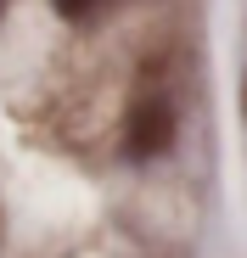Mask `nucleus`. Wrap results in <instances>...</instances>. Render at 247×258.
Listing matches in <instances>:
<instances>
[{
  "label": "nucleus",
  "mask_w": 247,
  "mask_h": 258,
  "mask_svg": "<svg viewBox=\"0 0 247 258\" xmlns=\"http://www.w3.org/2000/svg\"><path fill=\"white\" fill-rule=\"evenodd\" d=\"M169 129H174V118H169V107H163V101L141 107V112H135V123H130V152H135V157L163 152V146H169Z\"/></svg>",
  "instance_id": "f257e3e1"
},
{
  "label": "nucleus",
  "mask_w": 247,
  "mask_h": 258,
  "mask_svg": "<svg viewBox=\"0 0 247 258\" xmlns=\"http://www.w3.org/2000/svg\"><path fill=\"white\" fill-rule=\"evenodd\" d=\"M90 6H96V0H56V12H62V17H85Z\"/></svg>",
  "instance_id": "f03ea898"
}]
</instances>
